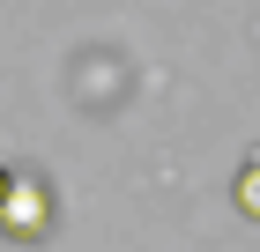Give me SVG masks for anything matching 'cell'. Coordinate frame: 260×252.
I'll return each mask as SVG.
<instances>
[{
	"instance_id": "7a4b0ae2",
	"label": "cell",
	"mask_w": 260,
	"mask_h": 252,
	"mask_svg": "<svg viewBox=\"0 0 260 252\" xmlns=\"http://www.w3.org/2000/svg\"><path fill=\"white\" fill-rule=\"evenodd\" d=\"M238 208L260 223V156H245V163H238Z\"/></svg>"
},
{
	"instance_id": "6da1fadb",
	"label": "cell",
	"mask_w": 260,
	"mask_h": 252,
	"mask_svg": "<svg viewBox=\"0 0 260 252\" xmlns=\"http://www.w3.org/2000/svg\"><path fill=\"white\" fill-rule=\"evenodd\" d=\"M0 230L15 237V245H38L45 230H52V186L30 171H15V186H8V200H0Z\"/></svg>"
},
{
	"instance_id": "3957f363",
	"label": "cell",
	"mask_w": 260,
	"mask_h": 252,
	"mask_svg": "<svg viewBox=\"0 0 260 252\" xmlns=\"http://www.w3.org/2000/svg\"><path fill=\"white\" fill-rule=\"evenodd\" d=\"M8 186H15V171H0V200H8Z\"/></svg>"
}]
</instances>
